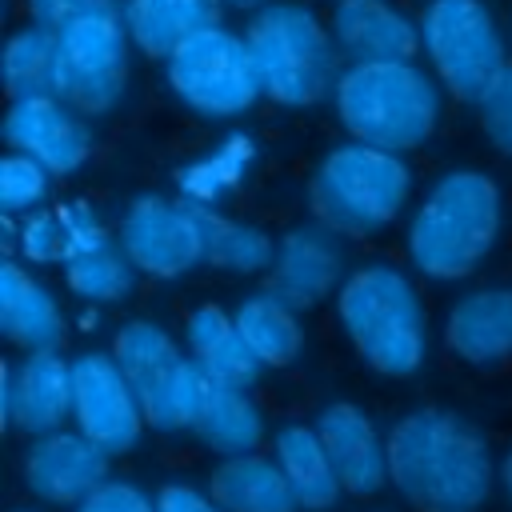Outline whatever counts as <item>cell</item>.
Masks as SVG:
<instances>
[{
    "label": "cell",
    "mask_w": 512,
    "mask_h": 512,
    "mask_svg": "<svg viewBox=\"0 0 512 512\" xmlns=\"http://www.w3.org/2000/svg\"><path fill=\"white\" fill-rule=\"evenodd\" d=\"M388 480L416 508L472 512L492 492V456L456 412L420 408L388 432Z\"/></svg>",
    "instance_id": "obj_1"
},
{
    "label": "cell",
    "mask_w": 512,
    "mask_h": 512,
    "mask_svg": "<svg viewBox=\"0 0 512 512\" xmlns=\"http://www.w3.org/2000/svg\"><path fill=\"white\" fill-rule=\"evenodd\" d=\"M500 236V192L492 176L444 172L408 224V256L432 280H464L480 268Z\"/></svg>",
    "instance_id": "obj_2"
},
{
    "label": "cell",
    "mask_w": 512,
    "mask_h": 512,
    "mask_svg": "<svg viewBox=\"0 0 512 512\" xmlns=\"http://www.w3.org/2000/svg\"><path fill=\"white\" fill-rule=\"evenodd\" d=\"M336 316L380 376H412L428 352V324L416 284L392 264L356 268L336 292Z\"/></svg>",
    "instance_id": "obj_3"
},
{
    "label": "cell",
    "mask_w": 512,
    "mask_h": 512,
    "mask_svg": "<svg viewBox=\"0 0 512 512\" xmlns=\"http://www.w3.org/2000/svg\"><path fill=\"white\" fill-rule=\"evenodd\" d=\"M336 112L356 144L384 152L420 148L440 116V92L412 60L352 64L336 80Z\"/></svg>",
    "instance_id": "obj_4"
},
{
    "label": "cell",
    "mask_w": 512,
    "mask_h": 512,
    "mask_svg": "<svg viewBox=\"0 0 512 512\" xmlns=\"http://www.w3.org/2000/svg\"><path fill=\"white\" fill-rule=\"evenodd\" d=\"M412 172L400 152L372 144H340L312 172V212L332 232H376L392 224L408 200Z\"/></svg>",
    "instance_id": "obj_5"
},
{
    "label": "cell",
    "mask_w": 512,
    "mask_h": 512,
    "mask_svg": "<svg viewBox=\"0 0 512 512\" xmlns=\"http://www.w3.org/2000/svg\"><path fill=\"white\" fill-rule=\"evenodd\" d=\"M112 360L124 372V380L132 384L148 424H156L164 432L196 428L216 384L192 356H184L176 348V340L160 324H152V320L120 324V332L112 340Z\"/></svg>",
    "instance_id": "obj_6"
},
{
    "label": "cell",
    "mask_w": 512,
    "mask_h": 512,
    "mask_svg": "<svg viewBox=\"0 0 512 512\" xmlns=\"http://www.w3.org/2000/svg\"><path fill=\"white\" fill-rule=\"evenodd\" d=\"M248 48L276 104H316L332 84L336 48L304 4H268L248 24Z\"/></svg>",
    "instance_id": "obj_7"
},
{
    "label": "cell",
    "mask_w": 512,
    "mask_h": 512,
    "mask_svg": "<svg viewBox=\"0 0 512 512\" xmlns=\"http://www.w3.org/2000/svg\"><path fill=\"white\" fill-rule=\"evenodd\" d=\"M420 44L444 88L468 104H480L508 68L504 36L484 0H428Z\"/></svg>",
    "instance_id": "obj_8"
},
{
    "label": "cell",
    "mask_w": 512,
    "mask_h": 512,
    "mask_svg": "<svg viewBox=\"0 0 512 512\" xmlns=\"http://www.w3.org/2000/svg\"><path fill=\"white\" fill-rule=\"evenodd\" d=\"M168 84L192 112L212 120L240 116L264 92L248 40L228 28H208L176 48L168 56Z\"/></svg>",
    "instance_id": "obj_9"
},
{
    "label": "cell",
    "mask_w": 512,
    "mask_h": 512,
    "mask_svg": "<svg viewBox=\"0 0 512 512\" xmlns=\"http://www.w3.org/2000/svg\"><path fill=\"white\" fill-rule=\"evenodd\" d=\"M128 84V28L120 16H96L56 32V96L84 112H108Z\"/></svg>",
    "instance_id": "obj_10"
},
{
    "label": "cell",
    "mask_w": 512,
    "mask_h": 512,
    "mask_svg": "<svg viewBox=\"0 0 512 512\" xmlns=\"http://www.w3.org/2000/svg\"><path fill=\"white\" fill-rule=\"evenodd\" d=\"M120 248L128 260L156 276L176 280L192 264L204 260V220L200 204L188 200H164V196H140L124 224H120Z\"/></svg>",
    "instance_id": "obj_11"
},
{
    "label": "cell",
    "mask_w": 512,
    "mask_h": 512,
    "mask_svg": "<svg viewBox=\"0 0 512 512\" xmlns=\"http://www.w3.org/2000/svg\"><path fill=\"white\" fill-rule=\"evenodd\" d=\"M72 420L76 432H84L108 456L128 452L140 440L144 408L112 356L84 352L72 360Z\"/></svg>",
    "instance_id": "obj_12"
},
{
    "label": "cell",
    "mask_w": 512,
    "mask_h": 512,
    "mask_svg": "<svg viewBox=\"0 0 512 512\" xmlns=\"http://www.w3.org/2000/svg\"><path fill=\"white\" fill-rule=\"evenodd\" d=\"M28 488L48 504H84L96 488L108 484V452L96 448L84 432H48L36 436L24 456Z\"/></svg>",
    "instance_id": "obj_13"
},
{
    "label": "cell",
    "mask_w": 512,
    "mask_h": 512,
    "mask_svg": "<svg viewBox=\"0 0 512 512\" xmlns=\"http://www.w3.org/2000/svg\"><path fill=\"white\" fill-rule=\"evenodd\" d=\"M344 276V248L332 228L300 224L276 244V260L268 268V292L288 308L320 304Z\"/></svg>",
    "instance_id": "obj_14"
},
{
    "label": "cell",
    "mask_w": 512,
    "mask_h": 512,
    "mask_svg": "<svg viewBox=\"0 0 512 512\" xmlns=\"http://www.w3.org/2000/svg\"><path fill=\"white\" fill-rule=\"evenodd\" d=\"M4 136L16 152L32 156L48 172H72L88 160L92 136L88 124L68 108L60 96H32V100H12L4 116Z\"/></svg>",
    "instance_id": "obj_15"
},
{
    "label": "cell",
    "mask_w": 512,
    "mask_h": 512,
    "mask_svg": "<svg viewBox=\"0 0 512 512\" xmlns=\"http://www.w3.org/2000/svg\"><path fill=\"white\" fill-rule=\"evenodd\" d=\"M0 408L20 432H60L72 416V364L56 352H28L24 364H4Z\"/></svg>",
    "instance_id": "obj_16"
},
{
    "label": "cell",
    "mask_w": 512,
    "mask_h": 512,
    "mask_svg": "<svg viewBox=\"0 0 512 512\" xmlns=\"http://www.w3.org/2000/svg\"><path fill=\"white\" fill-rule=\"evenodd\" d=\"M316 436L336 468V480L352 496H372L388 480V444H380L376 424L368 420L364 408L336 400L320 412Z\"/></svg>",
    "instance_id": "obj_17"
},
{
    "label": "cell",
    "mask_w": 512,
    "mask_h": 512,
    "mask_svg": "<svg viewBox=\"0 0 512 512\" xmlns=\"http://www.w3.org/2000/svg\"><path fill=\"white\" fill-rule=\"evenodd\" d=\"M332 40L352 64H396L416 56V24L388 0H344L332 12Z\"/></svg>",
    "instance_id": "obj_18"
},
{
    "label": "cell",
    "mask_w": 512,
    "mask_h": 512,
    "mask_svg": "<svg viewBox=\"0 0 512 512\" xmlns=\"http://www.w3.org/2000/svg\"><path fill=\"white\" fill-rule=\"evenodd\" d=\"M444 340L468 364L512 356V288H480L460 296L448 312Z\"/></svg>",
    "instance_id": "obj_19"
},
{
    "label": "cell",
    "mask_w": 512,
    "mask_h": 512,
    "mask_svg": "<svg viewBox=\"0 0 512 512\" xmlns=\"http://www.w3.org/2000/svg\"><path fill=\"white\" fill-rule=\"evenodd\" d=\"M0 328L12 344L28 352H52L64 336V316L56 308V296L16 260L0 264Z\"/></svg>",
    "instance_id": "obj_20"
},
{
    "label": "cell",
    "mask_w": 512,
    "mask_h": 512,
    "mask_svg": "<svg viewBox=\"0 0 512 512\" xmlns=\"http://www.w3.org/2000/svg\"><path fill=\"white\" fill-rule=\"evenodd\" d=\"M184 340L192 360L212 376V384L220 388H248L260 376V356L248 348V340L240 336L236 320L224 316V308L216 304H200L188 324H184Z\"/></svg>",
    "instance_id": "obj_21"
},
{
    "label": "cell",
    "mask_w": 512,
    "mask_h": 512,
    "mask_svg": "<svg viewBox=\"0 0 512 512\" xmlns=\"http://www.w3.org/2000/svg\"><path fill=\"white\" fill-rule=\"evenodd\" d=\"M128 40L148 56H172L192 36L220 28V0H124Z\"/></svg>",
    "instance_id": "obj_22"
},
{
    "label": "cell",
    "mask_w": 512,
    "mask_h": 512,
    "mask_svg": "<svg viewBox=\"0 0 512 512\" xmlns=\"http://www.w3.org/2000/svg\"><path fill=\"white\" fill-rule=\"evenodd\" d=\"M208 496L224 512H296V496L280 472L276 460H264L260 452L228 456L212 468Z\"/></svg>",
    "instance_id": "obj_23"
},
{
    "label": "cell",
    "mask_w": 512,
    "mask_h": 512,
    "mask_svg": "<svg viewBox=\"0 0 512 512\" xmlns=\"http://www.w3.org/2000/svg\"><path fill=\"white\" fill-rule=\"evenodd\" d=\"M276 464L296 496L300 508L308 512H324L340 500V480H336V468L316 436V428H304V424H284L276 432Z\"/></svg>",
    "instance_id": "obj_24"
},
{
    "label": "cell",
    "mask_w": 512,
    "mask_h": 512,
    "mask_svg": "<svg viewBox=\"0 0 512 512\" xmlns=\"http://www.w3.org/2000/svg\"><path fill=\"white\" fill-rule=\"evenodd\" d=\"M232 320H236L240 336L248 340V348L260 356L264 368H280V364H288V360L300 356V344H304L300 316H296V308H288V304L276 300L272 292L248 296V300L236 308Z\"/></svg>",
    "instance_id": "obj_25"
},
{
    "label": "cell",
    "mask_w": 512,
    "mask_h": 512,
    "mask_svg": "<svg viewBox=\"0 0 512 512\" xmlns=\"http://www.w3.org/2000/svg\"><path fill=\"white\" fill-rule=\"evenodd\" d=\"M212 452H220V460L228 456H248L256 452L260 436H264V416L256 412V404L244 396V388H212L196 428H192Z\"/></svg>",
    "instance_id": "obj_26"
},
{
    "label": "cell",
    "mask_w": 512,
    "mask_h": 512,
    "mask_svg": "<svg viewBox=\"0 0 512 512\" xmlns=\"http://www.w3.org/2000/svg\"><path fill=\"white\" fill-rule=\"evenodd\" d=\"M4 84L12 100L56 96V32L28 24L4 48Z\"/></svg>",
    "instance_id": "obj_27"
},
{
    "label": "cell",
    "mask_w": 512,
    "mask_h": 512,
    "mask_svg": "<svg viewBox=\"0 0 512 512\" xmlns=\"http://www.w3.org/2000/svg\"><path fill=\"white\" fill-rule=\"evenodd\" d=\"M252 160H256V144L244 132H236V136L220 140L204 160L184 164L176 172V184H180V192H184L188 204L208 208L212 200H220L224 192H232L244 180V172H248Z\"/></svg>",
    "instance_id": "obj_28"
},
{
    "label": "cell",
    "mask_w": 512,
    "mask_h": 512,
    "mask_svg": "<svg viewBox=\"0 0 512 512\" xmlns=\"http://www.w3.org/2000/svg\"><path fill=\"white\" fill-rule=\"evenodd\" d=\"M204 220V260L228 272H268L276 260V244L268 232L228 220L212 208H200Z\"/></svg>",
    "instance_id": "obj_29"
},
{
    "label": "cell",
    "mask_w": 512,
    "mask_h": 512,
    "mask_svg": "<svg viewBox=\"0 0 512 512\" xmlns=\"http://www.w3.org/2000/svg\"><path fill=\"white\" fill-rule=\"evenodd\" d=\"M132 260L120 244L108 240V232L100 240H92L88 248H80L68 264H64V276H68V288L92 304H108V300H124L132 292Z\"/></svg>",
    "instance_id": "obj_30"
},
{
    "label": "cell",
    "mask_w": 512,
    "mask_h": 512,
    "mask_svg": "<svg viewBox=\"0 0 512 512\" xmlns=\"http://www.w3.org/2000/svg\"><path fill=\"white\" fill-rule=\"evenodd\" d=\"M48 192V168L36 164L32 156L24 152H8L0 160V208L8 216H20V212H32Z\"/></svg>",
    "instance_id": "obj_31"
},
{
    "label": "cell",
    "mask_w": 512,
    "mask_h": 512,
    "mask_svg": "<svg viewBox=\"0 0 512 512\" xmlns=\"http://www.w3.org/2000/svg\"><path fill=\"white\" fill-rule=\"evenodd\" d=\"M20 252L32 264H64L68 260V216L56 212H28L20 224Z\"/></svg>",
    "instance_id": "obj_32"
},
{
    "label": "cell",
    "mask_w": 512,
    "mask_h": 512,
    "mask_svg": "<svg viewBox=\"0 0 512 512\" xmlns=\"http://www.w3.org/2000/svg\"><path fill=\"white\" fill-rule=\"evenodd\" d=\"M28 12L40 28L64 32L68 24L96 16H124V0H28Z\"/></svg>",
    "instance_id": "obj_33"
},
{
    "label": "cell",
    "mask_w": 512,
    "mask_h": 512,
    "mask_svg": "<svg viewBox=\"0 0 512 512\" xmlns=\"http://www.w3.org/2000/svg\"><path fill=\"white\" fill-rule=\"evenodd\" d=\"M480 108V128L484 136L512 156V64L504 68V76L488 88V96L476 104Z\"/></svg>",
    "instance_id": "obj_34"
},
{
    "label": "cell",
    "mask_w": 512,
    "mask_h": 512,
    "mask_svg": "<svg viewBox=\"0 0 512 512\" xmlns=\"http://www.w3.org/2000/svg\"><path fill=\"white\" fill-rule=\"evenodd\" d=\"M76 512H156V500L144 496L136 484L108 480V484L96 488L84 504H76Z\"/></svg>",
    "instance_id": "obj_35"
},
{
    "label": "cell",
    "mask_w": 512,
    "mask_h": 512,
    "mask_svg": "<svg viewBox=\"0 0 512 512\" xmlns=\"http://www.w3.org/2000/svg\"><path fill=\"white\" fill-rule=\"evenodd\" d=\"M156 512H224L212 496L196 492L192 484H164L156 496Z\"/></svg>",
    "instance_id": "obj_36"
},
{
    "label": "cell",
    "mask_w": 512,
    "mask_h": 512,
    "mask_svg": "<svg viewBox=\"0 0 512 512\" xmlns=\"http://www.w3.org/2000/svg\"><path fill=\"white\" fill-rule=\"evenodd\" d=\"M500 480H504V488H508V496H512V452H508L504 464H500Z\"/></svg>",
    "instance_id": "obj_37"
},
{
    "label": "cell",
    "mask_w": 512,
    "mask_h": 512,
    "mask_svg": "<svg viewBox=\"0 0 512 512\" xmlns=\"http://www.w3.org/2000/svg\"><path fill=\"white\" fill-rule=\"evenodd\" d=\"M228 4H236V8H252V4H260V0H228Z\"/></svg>",
    "instance_id": "obj_38"
},
{
    "label": "cell",
    "mask_w": 512,
    "mask_h": 512,
    "mask_svg": "<svg viewBox=\"0 0 512 512\" xmlns=\"http://www.w3.org/2000/svg\"><path fill=\"white\" fill-rule=\"evenodd\" d=\"M336 4H344V0H336Z\"/></svg>",
    "instance_id": "obj_39"
}]
</instances>
